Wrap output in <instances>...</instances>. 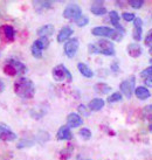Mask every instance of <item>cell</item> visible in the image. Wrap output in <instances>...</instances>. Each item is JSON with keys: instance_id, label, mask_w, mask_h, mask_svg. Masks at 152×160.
Returning <instances> with one entry per match:
<instances>
[{"instance_id": "6da1fadb", "label": "cell", "mask_w": 152, "mask_h": 160, "mask_svg": "<svg viewBox=\"0 0 152 160\" xmlns=\"http://www.w3.org/2000/svg\"><path fill=\"white\" fill-rule=\"evenodd\" d=\"M14 91L23 99H29L34 96L35 93V87L34 83L27 77H20L18 81L14 83Z\"/></svg>"}, {"instance_id": "7a4b0ae2", "label": "cell", "mask_w": 152, "mask_h": 160, "mask_svg": "<svg viewBox=\"0 0 152 160\" xmlns=\"http://www.w3.org/2000/svg\"><path fill=\"white\" fill-rule=\"evenodd\" d=\"M91 34L95 36H102V38H110L114 41H121L123 39V34L121 32L116 31L114 28L105 26L95 27L91 29Z\"/></svg>"}, {"instance_id": "3957f363", "label": "cell", "mask_w": 152, "mask_h": 160, "mask_svg": "<svg viewBox=\"0 0 152 160\" xmlns=\"http://www.w3.org/2000/svg\"><path fill=\"white\" fill-rule=\"evenodd\" d=\"M52 74H53L54 80L56 81V82H62L64 78H67L68 82H72L73 80V76L70 74V71L68 70L63 64H58L56 67H54Z\"/></svg>"}, {"instance_id": "277c9868", "label": "cell", "mask_w": 152, "mask_h": 160, "mask_svg": "<svg viewBox=\"0 0 152 160\" xmlns=\"http://www.w3.org/2000/svg\"><path fill=\"white\" fill-rule=\"evenodd\" d=\"M63 17L68 20H79L82 17V9L79 5L69 4L63 11Z\"/></svg>"}, {"instance_id": "5b68a950", "label": "cell", "mask_w": 152, "mask_h": 160, "mask_svg": "<svg viewBox=\"0 0 152 160\" xmlns=\"http://www.w3.org/2000/svg\"><path fill=\"white\" fill-rule=\"evenodd\" d=\"M96 47L99 49V54H103V55H107V56H114L115 55V47L114 43L110 42L109 40L105 39H101L99 41H97Z\"/></svg>"}, {"instance_id": "8992f818", "label": "cell", "mask_w": 152, "mask_h": 160, "mask_svg": "<svg viewBox=\"0 0 152 160\" xmlns=\"http://www.w3.org/2000/svg\"><path fill=\"white\" fill-rule=\"evenodd\" d=\"M79 39L77 38H73V39H69V40L64 43V54L66 56L69 58H73L76 55L77 50H79Z\"/></svg>"}, {"instance_id": "52a82bcc", "label": "cell", "mask_w": 152, "mask_h": 160, "mask_svg": "<svg viewBox=\"0 0 152 160\" xmlns=\"http://www.w3.org/2000/svg\"><path fill=\"white\" fill-rule=\"evenodd\" d=\"M122 93L125 96L126 98H131L132 92L134 91V76H131L129 80H124L119 85Z\"/></svg>"}, {"instance_id": "ba28073f", "label": "cell", "mask_w": 152, "mask_h": 160, "mask_svg": "<svg viewBox=\"0 0 152 160\" xmlns=\"http://www.w3.org/2000/svg\"><path fill=\"white\" fill-rule=\"evenodd\" d=\"M0 139L4 142H13L17 139V134L8 126L0 124Z\"/></svg>"}, {"instance_id": "9c48e42d", "label": "cell", "mask_w": 152, "mask_h": 160, "mask_svg": "<svg viewBox=\"0 0 152 160\" xmlns=\"http://www.w3.org/2000/svg\"><path fill=\"white\" fill-rule=\"evenodd\" d=\"M134 32H132V38L134 39V41L142 40V34H143V21L140 18L134 19Z\"/></svg>"}, {"instance_id": "30bf717a", "label": "cell", "mask_w": 152, "mask_h": 160, "mask_svg": "<svg viewBox=\"0 0 152 160\" xmlns=\"http://www.w3.org/2000/svg\"><path fill=\"white\" fill-rule=\"evenodd\" d=\"M83 124V119L80 115H77L75 112L73 113H69L67 117V126L68 128H72V129H75V128H79Z\"/></svg>"}, {"instance_id": "8fae6325", "label": "cell", "mask_w": 152, "mask_h": 160, "mask_svg": "<svg viewBox=\"0 0 152 160\" xmlns=\"http://www.w3.org/2000/svg\"><path fill=\"white\" fill-rule=\"evenodd\" d=\"M74 33L72 27L69 26H66V27H62L60 32H58V42L60 43H62V42H66V41L69 40V38L72 36V34Z\"/></svg>"}, {"instance_id": "7c38bea8", "label": "cell", "mask_w": 152, "mask_h": 160, "mask_svg": "<svg viewBox=\"0 0 152 160\" xmlns=\"http://www.w3.org/2000/svg\"><path fill=\"white\" fill-rule=\"evenodd\" d=\"M126 52H128V54H129L131 58H137L142 55L143 48H142V46L139 45V43H130L126 47Z\"/></svg>"}, {"instance_id": "4fadbf2b", "label": "cell", "mask_w": 152, "mask_h": 160, "mask_svg": "<svg viewBox=\"0 0 152 160\" xmlns=\"http://www.w3.org/2000/svg\"><path fill=\"white\" fill-rule=\"evenodd\" d=\"M56 138L58 140H70L73 138V133L70 131V128L68 126H61L58 129V133H56Z\"/></svg>"}, {"instance_id": "5bb4252c", "label": "cell", "mask_w": 152, "mask_h": 160, "mask_svg": "<svg viewBox=\"0 0 152 160\" xmlns=\"http://www.w3.org/2000/svg\"><path fill=\"white\" fill-rule=\"evenodd\" d=\"M109 19H110V22L116 27V31L121 32L122 34H123L124 33V28L119 23V15H118V13H117L116 11H110L109 12Z\"/></svg>"}, {"instance_id": "9a60e30c", "label": "cell", "mask_w": 152, "mask_h": 160, "mask_svg": "<svg viewBox=\"0 0 152 160\" xmlns=\"http://www.w3.org/2000/svg\"><path fill=\"white\" fill-rule=\"evenodd\" d=\"M54 31H55V28H54L53 25H45V26L40 27L38 31H36V34L40 36V38H48V36H52L54 34Z\"/></svg>"}, {"instance_id": "2e32d148", "label": "cell", "mask_w": 152, "mask_h": 160, "mask_svg": "<svg viewBox=\"0 0 152 160\" xmlns=\"http://www.w3.org/2000/svg\"><path fill=\"white\" fill-rule=\"evenodd\" d=\"M33 6L38 13H41L46 9H49L53 7L52 1H33Z\"/></svg>"}, {"instance_id": "e0dca14e", "label": "cell", "mask_w": 152, "mask_h": 160, "mask_svg": "<svg viewBox=\"0 0 152 160\" xmlns=\"http://www.w3.org/2000/svg\"><path fill=\"white\" fill-rule=\"evenodd\" d=\"M90 11L95 15H104V14H107V8L103 6L102 1H96V2H94V5L90 7Z\"/></svg>"}, {"instance_id": "ac0fdd59", "label": "cell", "mask_w": 152, "mask_h": 160, "mask_svg": "<svg viewBox=\"0 0 152 160\" xmlns=\"http://www.w3.org/2000/svg\"><path fill=\"white\" fill-rule=\"evenodd\" d=\"M134 95H136L137 98L140 99V101L148 99V98L151 96V93H150V91L148 90L146 87H137V88L134 89Z\"/></svg>"}, {"instance_id": "d6986e66", "label": "cell", "mask_w": 152, "mask_h": 160, "mask_svg": "<svg viewBox=\"0 0 152 160\" xmlns=\"http://www.w3.org/2000/svg\"><path fill=\"white\" fill-rule=\"evenodd\" d=\"M104 101H103L102 98H94V99H91L88 104V108H89V110L91 111H99L101 109H103L104 107Z\"/></svg>"}, {"instance_id": "ffe728a7", "label": "cell", "mask_w": 152, "mask_h": 160, "mask_svg": "<svg viewBox=\"0 0 152 160\" xmlns=\"http://www.w3.org/2000/svg\"><path fill=\"white\" fill-rule=\"evenodd\" d=\"M77 69H79V71H80L81 74L84 76V77H87V78H91V77L94 76L93 70H91V69H90L85 63L80 62L79 64H77Z\"/></svg>"}, {"instance_id": "44dd1931", "label": "cell", "mask_w": 152, "mask_h": 160, "mask_svg": "<svg viewBox=\"0 0 152 160\" xmlns=\"http://www.w3.org/2000/svg\"><path fill=\"white\" fill-rule=\"evenodd\" d=\"M94 90L97 93H101V95H107V93L110 92L111 87H110V85H108L107 83L99 82V83H96V84L94 85Z\"/></svg>"}, {"instance_id": "7402d4cb", "label": "cell", "mask_w": 152, "mask_h": 160, "mask_svg": "<svg viewBox=\"0 0 152 160\" xmlns=\"http://www.w3.org/2000/svg\"><path fill=\"white\" fill-rule=\"evenodd\" d=\"M7 62L11 63V64H12V66L15 68V70L18 71V74H21V72H26L27 68H26V66H25L23 62H20V61H17V60H8Z\"/></svg>"}, {"instance_id": "603a6c76", "label": "cell", "mask_w": 152, "mask_h": 160, "mask_svg": "<svg viewBox=\"0 0 152 160\" xmlns=\"http://www.w3.org/2000/svg\"><path fill=\"white\" fill-rule=\"evenodd\" d=\"M34 45L39 49L43 50L49 46V40H48V38H39L38 40L34 41Z\"/></svg>"}, {"instance_id": "cb8c5ba5", "label": "cell", "mask_w": 152, "mask_h": 160, "mask_svg": "<svg viewBox=\"0 0 152 160\" xmlns=\"http://www.w3.org/2000/svg\"><path fill=\"white\" fill-rule=\"evenodd\" d=\"M142 116H143L144 119L152 120V104L146 105V107L143 108V110H142Z\"/></svg>"}, {"instance_id": "d4e9b609", "label": "cell", "mask_w": 152, "mask_h": 160, "mask_svg": "<svg viewBox=\"0 0 152 160\" xmlns=\"http://www.w3.org/2000/svg\"><path fill=\"white\" fill-rule=\"evenodd\" d=\"M4 72L6 74V75H8V76H15V75H18V71L15 70V68L11 64V63H6L5 64V67H4Z\"/></svg>"}, {"instance_id": "484cf974", "label": "cell", "mask_w": 152, "mask_h": 160, "mask_svg": "<svg viewBox=\"0 0 152 160\" xmlns=\"http://www.w3.org/2000/svg\"><path fill=\"white\" fill-rule=\"evenodd\" d=\"M4 32H5V36L8 39V40H13L14 39V29H13V27L12 26H5L4 27Z\"/></svg>"}, {"instance_id": "4316f807", "label": "cell", "mask_w": 152, "mask_h": 160, "mask_svg": "<svg viewBox=\"0 0 152 160\" xmlns=\"http://www.w3.org/2000/svg\"><path fill=\"white\" fill-rule=\"evenodd\" d=\"M122 101V93L121 92H114L112 95L109 96L108 102L109 103H115V102H121Z\"/></svg>"}, {"instance_id": "83f0119b", "label": "cell", "mask_w": 152, "mask_h": 160, "mask_svg": "<svg viewBox=\"0 0 152 160\" xmlns=\"http://www.w3.org/2000/svg\"><path fill=\"white\" fill-rule=\"evenodd\" d=\"M31 52H32V55H33V56H34L35 58H42V50L38 48V47H36L34 43L32 45Z\"/></svg>"}, {"instance_id": "f1b7e54d", "label": "cell", "mask_w": 152, "mask_h": 160, "mask_svg": "<svg viewBox=\"0 0 152 160\" xmlns=\"http://www.w3.org/2000/svg\"><path fill=\"white\" fill-rule=\"evenodd\" d=\"M129 5L132 7V8L139 9V8H142V6L144 5V1L143 0H130Z\"/></svg>"}, {"instance_id": "f546056e", "label": "cell", "mask_w": 152, "mask_h": 160, "mask_svg": "<svg viewBox=\"0 0 152 160\" xmlns=\"http://www.w3.org/2000/svg\"><path fill=\"white\" fill-rule=\"evenodd\" d=\"M80 136L83 138V139L88 140V139H90V138H91V131H90L89 129H87V128H84V129H81L80 130Z\"/></svg>"}, {"instance_id": "4dcf8cb0", "label": "cell", "mask_w": 152, "mask_h": 160, "mask_svg": "<svg viewBox=\"0 0 152 160\" xmlns=\"http://www.w3.org/2000/svg\"><path fill=\"white\" fill-rule=\"evenodd\" d=\"M75 22L79 27H84L85 25H88V23H89V19H88V17H85V15H82L79 20H76Z\"/></svg>"}, {"instance_id": "1f68e13d", "label": "cell", "mask_w": 152, "mask_h": 160, "mask_svg": "<svg viewBox=\"0 0 152 160\" xmlns=\"http://www.w3.org/2000/svg\"><path fill=\"white\" fill-rule=\"evenodd\" d=\"M122 18L124 19L125 21L130 22V21H134V19H136V15L134 13H130V12H124V13L122 14Z\"/></svg>"}, {"instance_id": "d6a6232c", "label": "cell", "mask_w": 152, "mask_h": 160, "mask_svg": "<svg viewBox=\"0 0 152 160\" xmlns=\"http://www.w3.org/2000/svg\"><path fill=\"white\" fill-rule=\"evenodd\" d=\"M140 76H142V77H144V78H148V77L152 76V66H151V67L146 68V69H144V70L140 72Z\"/></svg>"}, {"instance_id": "836d02e7", "label": "cell", "mask_w": 152, "mask_h": 160, "mask_svg": "<svg viewBox=\"0 0 152 160\" xmlns=\"http://www.w3.org/2000/svg\"><path fill=\"white\" fill-rule=\"evenodd\" d=\"M145 43L148 46H150V47H152V29H150V31L146 33V38H145Z\"/></svg>"}, {"instance_id": "e575fe53", "label": "cell", "mask_w": 152, "mask_h": 160, "mask_svg": "<svg viewBox=\"0 0 152 160\" xmlns=\"http://www.w3.org/2000/svg\"><path fill=\"white\" fill-rule=\"evenodd\" d=\"M88 52H89L90 54H99V49H97V47H96L95 43H90V45L88 46Z\"/></svg>"}, {"instance_id": "d590c367", "label": "cell", "mask_w": 152, "mask_h": 160, "mask_svg": "<svg viewBox=\"0 0 152 160\" xmlns=\"http://www.w3.org/2000/svg\"><path fill=\"white\" fill-rule=\"evenodd\" d=\"M79 111L82 112L84 116H88L89 115V112H88V110H87V108H85V105H83V104H81V105H79Z\"/></svg>"}, {"instance_id": "8d00e7d4", "label": "cell", "mask_w": 152, "mask_h": 160, "mask_svg": "<svg viewBox=\"0 0 152 160\" xmlns=\"http://www.w3.org/2000/svg\"><path fill=\"white\" fill-rule=\"evenodd\" d=\"M111 70L114 72H117V71H119V66H118V62H114L111 64Z\"/></svg>"}, {"instance_id": "74e56055", "label": "cell", "mask_w": 152, "mask_h": 160, "mask_svg": "<svg viewBox=\"0 0 152 160\" xmlns=\"http://www.w3.org/2000/svg\"><path fill=\"white\" fill-rule=\"evenodd\" d=\"M144 83H145V85H146V87H150V88H152V76H150V77H148V78H145Z\"/></svg>"}, {"instance_id": "f35d334b", "label": "cell", "mask_w": 152, "mask_h": 160, "mask_svg": "<svg viewBox=\"0 0 152 160\" xmlns=\"http://www.w3.org/2000/svg\"><path fill=\"white\" fill-rule=\"evenodd\" d=\"M4 89H5V84H4V82L0 80V92L1 91H4Z\"/></svg>"}, {"instance_id": "ab89813d", "label": "cell", "mask_w": 152, "mask_h": 160, "mask_svg": "<svg viewBox=\"0 0 152 160\" xmlns=\"http://www.w3.org/2000/svg\"><path fill=\"white\" fill-rule=\"evenodd\" d=\"M149 130H150V132L152 133V123L150 125H149Z\"/></svg>"}, {"instance_id": "60d3db41", "label": "cell", "mask_w": 152, "mask_h": 160, "mask_svg": "<svg viewBox=\"0 0 152 160\" xmlns=\"http://www.w3.org/2000/svg\"><path fill=\"white\" fill-rule=\"evenodd\" d=\"M149 53H150L152 55V47H150V49H149Z\"/></svg>"}, {"instance_id": "b9f144b4", "label": "cell", "mask_w": 152, "mask_h": 160, "mask_svg": "<svg viewBox=\"0 0 152 160\" xmlns=\"http://www.w3.org/2000/svg\"><path fill=\"white\" fill-rule=\"evenodd\" d=\"M82 160H89V159H82Z\"/></svg>"}]
</instances>
